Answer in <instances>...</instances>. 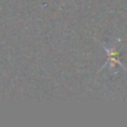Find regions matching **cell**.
<instances>
[{
	"instance_id": "cell-1",
	"label": "cell",
	"mask_w": 127,
	"mask_h": 127,
	"mask_svg": "<svg viewBox=\"0 0 127 127\" xmlns=\"http://www.w3.org/2000/svg\"><path fill=\"white\" fill-rule=\"evenodd\" d=\"M121 42V40H118L117 39L116 41L114 42V44H112L109 47L108 46H106V45H104L103 44V46H104V48L107 50V53H108V62L106 63V65L105 66H103L101 68H104V67H106V66H109L110 67V69H114V67L115 66H121V67H123L125 70H127V68L124 67V65L121 63V60H119V54H118V51H117V49H118V44Z\"/></svg>"
}]
</instances>
